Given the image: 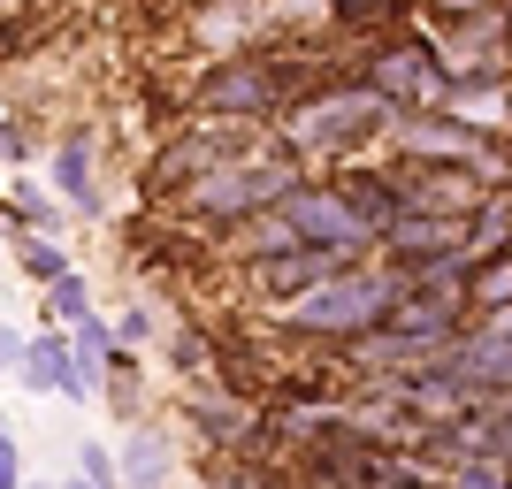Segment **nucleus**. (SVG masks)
Masks as SVG:
<instances>
[{
    "mask_svg": "<svg viewBox=\"0 0 512 489\" xmlns=\"http://www.w3.org/2000/svg\"><path fill=\"white\" fill-rule=\"evenodd\" d=\"M390 123H398V107L383 100V92L367 85H321L299 100V115L283 123V138H291V153H337V161H352L360 146H375V138H390Z\"/></svg>",
    "mask_w": 512,
    "mask_h": 489,
    "instance_id": "nucleus-2",
    "label": "nucleus"
},
{
    "mask_svg": "<svg viewBox=\"0 0 512 489\" xmlns=\"http://www.w3.org/2000/svg\"><path fill=\"white\" fill-rule=\"evenodd\" d=\"M459 367L482 405H512V314H490L459 337Z\"/></svg>",
    "mask_w": 512,
    "mask_h": 489,
    "instance_id": "nucleus-8",
    "label": "nucleus"
},
{
    "mask_svg": "<svg viewBox=\"0 0 512 489\" xmlns=\"http://www.w3.org/2000/svg\"><path fill=\"white\" fill-rule=\"evenodd\" d=\"M306 176H299V161H222V169H207L199 184H184V207L192 214H207V222H253V214H268V207H283V199L299 192Z\"/></svg>",
    "mask_w": 512,
    "mask_h": 489,
    "instance_id": "nucleus-3",
    "label": "nucleus"
},
{
    "mask_svg": "<svg viewBox=\"0 0 512 489\" xmlns=\"http://www.w3.org/2000/svg\"><path fill=\"white\" fill-rule=\"evenodd\" d=\"M62 489H85V482H62Z\"/></svg>",
    "mask_w": 512,
    "mask_h": 489,
    "instance_id": "nucleus-26",
    "label": "nucleus"
},
{
    "mask_svg": "<svg viewBox=\"0 0 512 489\" xmlns=\"http://www.w3.org/2000/svg\"><path fill=\"white\" fill-rule=\"evenodd\" d=\"M406 298V283L390 268H344L321 291H306L299 306H283V329L291 337H329V344H360L367 329H383L390 306Z\"/></svg>",
    "mask_w": 512,
    "mask_h": 489,
    "instance_id": "nucleus-1",
    "label": "nucleus"
},
{
    "mask_svg": "<svg viewBox=\"0 0 512 489\" xmlns=\"http://www.w3.org/2000/svg\"><path fill=\"white\" fill-rule=\"evenodd\" d=\"M283 214H291L299 245H321V253L360 260L367 245H375V230H367V222H360V207L344 199V184H299V192L283 199Z\"/></svg>",
    "mask_w": 512,
    "mask_h": 489,
    "instance_id": "nucleus-5",
    "label": "nucleus"
},
{
    "mask_svg": "<svg viewBox=\"0 0 512 489\" xmlns=\"http://www.w3.org/2000/svg\"><path fill=\"white\" fill-rule=\"evenodd\" d=\"M169 360L184 367V375H207V337H192V329H169Z\"/></svg>",
    "mask_w": 512,
    "mask_h": 489,
    "instance_id": "nucleus-21",
    "label": "nucleus"
},
{
    "mask_svg": "<svg viewBox=\"0 0 512 489\" xmlns=\"http://www.w3.org/2000/svg\"><path fill=\"white\" fill-rule=\"evenodd\" d=\"M23 344H31V337H16V329H0V375H16V367H23Z\"/></svg>",
    "mask_w": 512,
    "mask_h": 489,
    "instance_id": "nucleus-24",
    "label": "nucleus"
},
{
    "mask_svg": "<svg viewBox=\"0 0 512 489\" xmlns=\"http://www.w3.org/2000/svg\"><path fill=\"white\" fill-rule=\"evenodd\" d=\"M0 489H23V451L8 436V421H0Z\"/></svg>",
    "mask_w": 512,
    "mask_h": 489,
    "instance_id": "nucleus-23",
    "label": "nucleus"
},
{
    "mask_svg": "<svg viewBox=\"0 0 512 489\" xmlns=\"http://www.w3.org/2000/svg\"><path fill=\"white\" fill-rule=\"evenodd\" d=\"M23 153H31V138L16 123H0V161H23Z\"/></svg>",
    "mask_w": 512,
    "mask_h": 489,
    "instance_id": "nucleus-25",
    "label": "nucleus"
},
{
    "mask_svg": "<svg viewBox=\"0 0 512 489\" xmlns=\"http://www.w3.org/2000/svg\"><path fill=\"white\" fill-rule=\"evenodd\" d=\"M23 489H39V482H23Z\"/></svg>",
    "mask_w": 512,
    "mask_h": 489,
    "instance_id": "nucleus-27",
    "label": "nucleus"
},
{
    "mask_svg": "<svg viewBox=\"0 0 512 489\" xmlns=\"http://www.w3.org/2000/svg\"><path fill=\"white\" fill-rule=\"evenodd\" d=\"M207 489H291V474H276L260 451H214L207 459Z\"/></svg>",
    "mask_w": 512,
    "mask_h": 489,
    "instance_id": "nucleus-12",
    "label": "nucleus"
},
{
    "mask_svg": "<svg viewBox=\"0 0 512 489\" xmlns=\"http://www.w3.org/2000/svg\"><path fill=\"white\" fill-rule=\"evenodd\" d=\"M283 85L268 62H237V54H222V62L199 77V115L207 123H260V115H276Z\"/></svg>",
    "mask_w": 512,
    "mask_h": 489,
    "instance_id": "nucleus-6",
    "label": "nucleus"
},
{
    "mask_svg": "<svg viewBox=\"0 0 512 489\" xmlns=\"http://www.w3.org/2000/svg\"><path fill=\"white\" fill-rule=\"evenodd\" d=\"M123 482L130 489H169V444L153 428H130L123 436Z\"/></svg>",
    "mask_w": 512,
    "mask_h": 489,
    "instance_id": "nucleus-13",
    "label": "nucleus"
},
{
    "mask_svg": "<svg viewBox=\"0 0 512 489\" xmlns=\"http://www.w3.org/2000/svg\"><path fill=\"white\" fill-rule=\"evenodd\" d=\"M344 268H360V260L321 253V245H299V253H268V260H253V291L268 298V306H299L306 291H321V283L344 276Z\"/></svg>",
    "mask_w": 512,
    "mask_h": 489,
    "instance_id": "nucleus-7",
    "label": "nucleus"
},
{
    "mask_svg": "<svg viewBox=\"0 0 512 489\" xmlns=\"http://www.w3.org/2000/svg\"><path fill=\"white\" fill-rule=\"evenodd\" d=\"M16 260H23V276L31 283H62V276H77V260L62 253V237H16Z\"/></svg>",
    "mask_w": 512,
    "mask_h": 489,
    "instance_id": "nucleus-17",
    "label": "nucleus"
},
{
    "mask_svg": "<svg viewBox=\"0 0 512 489\" xmlns=\"http://www.w3.org/2000/svg\"><path fill=\"white\" fill-rule=\"evenodd\" d=\"M77 482H85V489H130V482H123V459H115L107 444H85V451H77Z\"/></svg>",
    "mask_w": 512,
    "mask_h": 489,
    "instance_id": "nucleus-19",
    "label": "nucleus"
},
{
    "mask_svg": "<svg viewBox=\"0 0 512 489\" xmlns=\"http://www.w3.org/2000/svg\"><path fill=\"white\" fill-rule=\"evenodd\" d=\"M337 184H344V199L360 207V222L375 230V245H383V230L398 222V214H413V207H406V184H398V169H344Z\"/></svg>",
    "mask_w": 512,
    "mask_h": 489,
    "instance_id": "nucleus-10",
    "label": "nucleus"
},
{
    "mask_svg": "<svg viewBox=\"0 0 512 489\" xmlns=\"http://www.w3.org/2000/svg\"><path fill=\"white\" fill-rule=\"evenodd\" d=\"M467 306H482V321H490V314H512V253L474 260V268H467Z\"/></svg>",
    "mask_w": 512,
    "mask_h": 489,
    "instance_id": "nucleus-14",
    "label": "nucleus"
},
{
    "mask_svg": "<svg viewBox=\"0 0 512 489\" xmlns=\"http://www.w3.org/2000/svg\"><path fill=\"white\" fill-rule=\"evenodd\" d=\"M360 85L383 92L398 115H436V107H451V69H444V54H436V39H421V31L375 46L367 69H360Z\"/></svg>",
    "mask_w": 512,
    "mask_h": 489,
    "instance_id": "nucleus-4",
    "label": "nucleus"
},
{
    "mask_svg": "<svg viewBox=\"0 0 512 489\" xmlns=\"http://www.w3.org/2000/svg\"><path fill=\"white\" fill-rule=\"evenodd\" d=\"M497 253H512V192H497L467 222V260H497Z\"/></svg>",
    "mask_w": 512,
    "mask_h": 489,
    "instance_id": "nucleus-15",
    "label": "nucleus"
},
{
    "mask_svg": "<svg viewBox=\"0 0 512 489\" xmlns=\"http://www.w3.org/2000/svg\"><path fill=\"white\" fill-rule=\"evenodd\" d=\"M54 192H62L77 214H100V184H92V138H85V130H69L62 146H54Z\"/></svg>",
    "mask_w": 512,
    "mask_h": 489,
    "instance_id": "nucleus-11",
    "label": "nucleus"
},
{
    "mask_svg": "<svg viewBox=\"0 0 512 489\" xmlns=\"http://www.w3.org/2000/svg\"><path fill=\"white\" fill-rule=\"evenodd\" d=\"M69 344H77V367H85L92 398H100V390H107V360H115V329H107L100 314H85L77 329H69Z\"/></svg>",
    "mask_w": 512,
    "mask_h": 489,
    "instance_id": "nucleus-16",
    "label": "nucleus"
},
{
    "mask_svg": "<svg viewBox=\"0 0 512 489\" xmlns=\"http://www.w3.org/2000/svg\"><path fill=\"white\" fill-rule=\"evenodd\" d=\"M383 16H390V0H337V23H344V31H375Z\"/></svg>",
    "mask_w": 512,
    "mask_h": 489,
    "instance_id": "nucleus-22",
    "label": "nucleus"
},
{
    "mask_svg": "<svg viewBox=\"0 0 512 489\" xmlns=\"http://www.w3.org/2000/svg\"><path fill=\"white\" fill-rule=\"evenodd\" d=\"M85 314H92V291H85V276L46 283V329H77Z\"/></svg>",
    "mask_w": 512,
    "mask_h": 489,
    "instance_id": "nucleus-18",
    "label": "nucleus"
},
{
    "mask_svg": "<svg viewBox=\"0 0 512 489\" xmlns=\"http://www.w3.org/2000/svg\"><path fill=\"white\" fill-rule=\"evenodd\" d=\"M23 390H39V398H92L85 367H77V344L69 329H39V337L23 344V367H16Z\"/></svg>",
    "mask_w": 512,
    "mask_h": 489,
    "instance_id": "nucleus-9",
    "label": "nucleus"
},
{
    "mask_svg": "<svg viewBox=\"0 0 512 489\" xmlns=\"http://www.w3.org/2000/svg\"><path fill=\"white\" fill-rule=\"evenodd\" d=\"M16 207H23V222L39 237H62V214H54V199H46L39 184H16Z\"/></svg>",
    "mask_w": 512,
    "mask_h": 489,
    "instance_id": "nucleus-20",
    "label": "nucleus"
}]
</instances>
